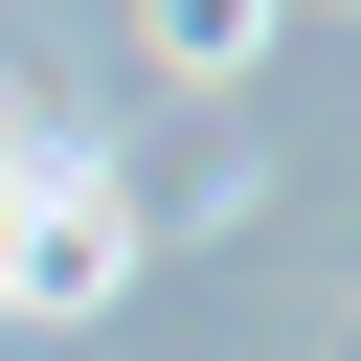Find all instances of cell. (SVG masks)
Instances as JSON below:
<instances>
[{
	"instance_id": "2",
	"label": "cell",
	"mask_w": 361,
	"mask_h": 361,
	"mask_svg": "<svg viewBox=\"0 0 361 361\" xmlns=\"http://www.w3.org/2000/svg\"><path fill=\"white\" fill-rule=\"evenodd\" d=\"M271 23H293V0H135V45H158L180 90H248V68H271Z\"/></svg>"
},
{
	"instance_id": "1",
	"label": "cell",
	"mask_w": 361,
	"mask_h": 361,
	"mask_svg": "<svg viewBox=\"0 0 361 361\" xmlns=\"http://www.w3.org/2000/svg\"><path fill=\"white\" fill-rule=\"evenodd\" d=\"M135 271V180L68 135V158H23V203H0V316H90Z\"/></svg>"
}]
</instances>
